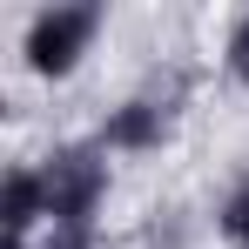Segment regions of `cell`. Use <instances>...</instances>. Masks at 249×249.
Instances as JSON below:
<instances>
[{"mask_svg":"<svg viewBox=\"0 0 249 249\" xmlns=\"http://www.w3.org/2000/svg\"><path fill=\"white\" fill-rule=\"evenodd\" d=\"M94 27H101V7H47L41 20L27 27V68L34 74H68L88 54Z\"/></svg>","mask_w":249,"mask_h":249,"instance_id":"7a4b0ae2","label":"cell"},{"mask_svg":"<svg viewBox=\"0 0 249 249\" xmlns=\"http://www.w3.org/2000/svg\"><path fill=\"white\" fill-rule=\"evenodd\" d=\"M47 249H94V229H54Z\"/></svg>","mask_w":249,"mask_h":249,"instance_id":"52a82bcc","label":"cell"},{"mask_svg":"<svg viewBox=\"0 0 249 249\" xmlns=\"http://www.w3.org/2000/svg\"><path fill=\"white\" fill-rule=\"evenodd\" d=\"M34 215H47V189H41V175L14 168V175H7V229H14V236H27V222H34Z\"/></svg>","mask_w":249,"mask_h":249,"instance_id":"277c9868","label":"cell"},{"mask_svg":"<svg viewBox=\"0 0 249 249\" xmlns=\"http://www.w3.org/2000/svg\"><path fill=\"white\" fill-rule=\"evenodd\" d=\"M148 142H162V108L155 101H128L108 122V148H148Z\"/></svg>","mask_w":249,"mask_h":249,"instance_id":"3957f363","label":"cell"},{"mask_svg":"<svg viewBox=\"0 0 249 249\" xmlns=\"http://www.w3.org/2000/svg\"><path fill=\"white\" fill-rule=\"evenodd\" d=\"M222 229H229V243H243V249H249V182L229 196V202H222Z\"/></svg>","mask_w":249,"mask_h":249,"instance_id":"5b68a950","label":"cell"},{"mask_svg":"<svg viewBox=\"0 0 249 249\" xmlns=\"http://www.w3.org/2000/svg\"><path fill=\"white\" fill-rule=\"evenodd\" d=\"M14 249H27V243H20V236H14Z\"/></svg>","mask_w":249,"mask_h":249,"instance_id":"ba28073f","label":"cell"},{"mask_svg":"<svg viewBox=\"0 0 249 249\" xmlns=\"http://www.w3.org/2000/svg\"><path fill=\"white\" fill-rule=\"evenodd\" d=\"M229 74H236V81H249V14L236 20V34H229Z\"/></svg>","mask_w":249,"mask_h":249,"instance_id":"8992f818","label":"cell"},{"mask_svg":"<svg viewBox=\"0 0 249 249\" xmlns=\"http://www.w3.org/2000/svg\"><path fill=\"white\" fill-rule=\"evenodd\" d=\"M41 189H47L54 229H88V215H94L101 189H108V168H101L94 148H61V155L41 168Z\"/></svg>","mask_w":249,"mask_h":249,"instance_id":"6da1fadb","label":"cell"}]
</instances>
